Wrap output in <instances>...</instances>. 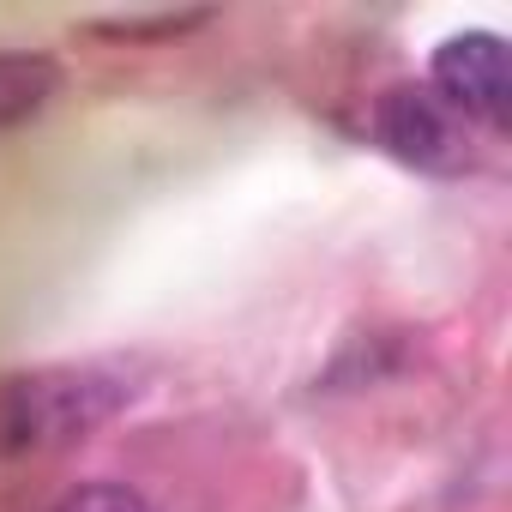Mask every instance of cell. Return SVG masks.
Instances as JSON below:
<instances>
[{"instance_id": "5", "label": "cell", "mask_w": 512, "mask_h": 512, "mask_svg": "<svg viewBox=\"0 0 512 512\" xmlns=\"http://www.w3.org/2000/svg\"><path fill=\"white\" fill-rule=\"evenodd\" d=\"M55 512H151V500L139 488H127V482H85Z\"/></svg>"}, {"instance_id": "4", "label": "cell", "mask_w": 512, "mask_h": 512, "mask_svg": "<svg viewBox=\"0 0 512 512\" xmlns=\"http://www.w3.org/2000/svg\"><path fill=\"white\" fill-rule=\"evenodd\" d=\"M61 91V67L49 55H0V127L37 115Z\"/></svg>"}, {"instance_id": "3", "label": "cell", "mask_w": 512, "mask_h": 512, "mask_svg": "<svg viewBox=\"0 0 512 512\" xmlns=\"http://www.w3.org/2000/svg\"><path fill=\"white\" fill-rule=\"evenodd\" d=\"M428 91H440L464 121H488V127H506L512 115V61H506V43L494 31H464V37H446L434 49V79Z\"/></svg>"}, {"instance_id": "2", "label": "cell", "mask_w": 512, "mask_h": 512, "mask_svg": "<svg viewBox=\"0 0 512 512\" xmlns=\"http://www.w3.org/2000/svg\"><path fill=\"white\" fill-rule=\"evenodd\" d=\"M380 145L398 157V163H416L428 175H458L470 163V121L428 85H398L386 91L380 115Z\"/></svg>"}, {"instance_id": "6", "label": "cell", "mask_w": 512, "mask_h": 512, "mask_svg": "<svg viewBox=\"0 0 512 512\" xmlns=\"http://www.w3.org/2000/svg\"><path fill=\"white\" fill-rule=\"evenodd\" d=\"M205 13H169V19H115V25H97V31H109V37H175V31H187V25H199Z\"/></svg>"}, {"instance_id": "1", "label": "cell", "mask_w": 512, "mask_h": 512, "mask_svg": "<svg viewBox=\"0 0 512 512\" xmlns=\"http://www.w3.org/2000/svg\"><path fill=\"white\" fill-rule=\"evenodd\" d=\"M127 398H133V386L109 368H49L31 380H13L0 392V446L7 452L67 446V440L91 434L97 422H109Z\"/></svg>"}]
</instances>
